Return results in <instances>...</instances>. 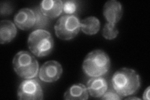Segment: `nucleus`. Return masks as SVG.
<instances>
[{
    "label": "nucleus",
    "mask_w": 150,
    "mask_h": 100,
    "mask_svg": "<svg viewBox=\"0 0 150 100\" xmlns=\"http://www.w3.org/2000/svg\"><path fill=\"white\" fill-rule=\"evenodd\" d=\"M111 84L115 91L123 98L134 94L138 91L141 79L134 70L123 68L117 70L112 75Z\"/></svg>",
    "instance_id": "f257e3e1"
},
{
    "label": "nucleus",
    "mask_w": 150,
    "mask_h": 100,
    "mask_svg": "<svg viewBox=\"0 0 150 100\" xmlns=\"http://www.w3.org/2000/svg\"><path fill=\"white\" fill-rule=\"evenodd\" d=\"M36 16L33 9L25 8L20 9L14 16V23L21 30H28L34 28Z\"/></svg>",
    "instance_id": "6e6552de"
},
{
    "label": "nucleus",
    "mask_w": 150,
    "mask_h": 100,
    "mask_svg": "<svg viewBox=\"0 0 150 100\" xmlns=\"http://www.w3.org/2000/svg\"><path fill=\"white\" fill-rule=\"evenodd\" d=\"M33 10L35 11L36 16V23L34 26V28H36V30L43 29V28H45L48 26L50 24V20L51 19L43 15L40 7L36 8Z\"/></svg>",
    "instance_id": "2eb2a0df"
},
{
    "label": "nucleus",
    "mask_w": 150,
    "mask_h": 100,
    "mask_svg": "<svg viewBox=\"0 0 150 100\" xmlns=\"http://www.w3.org/2000/svg\"><path fill=\"white\" fill-rule=\"evenodd\" d=\"M13 67L15 73L23 79L35 78L39 73V63L35 56L29 51H21L13 60Z\"/></svg>",
    "instance_id": "20e7f679"
},
{
    "label": "nucleus",
    "mask_w": 150,
    "mask_h": 100,
    "mask_svg": "<svg viewBox=\"0 0 150 100\" xmlns=\"http://www.w3.org/2000/svg\"><path fill=\"white\" fill-rule=\"evenodd\" d=\"M123 14V6L117 0H109L104 4L103 15L107 22L116 24L120 21Z\"/></svg>",
    "instance_id": "1a4fd4ad"
},
{
    "label": "nucleus",
    "mask_w": 150,
    "mask_h": 100,
    "mask_svg": "<svg viewBox=\"0 0 150 100\" xmlns=\"http://www.w3.org/2000/svg\"><path fill=\"white\" fill-rule=\"evenodd\" d=\"M119 34L116 24L107 22L103 28L102 35L105 39L108 40H112L115 39Z\"/></svg>",
    "instance_id": "dca6fc26"
},
{
    "label": "nucleus",
    "mask_w": 150,
    "mask_h": 100,
    "mask_svg": "<svg viewBox=\"0 0 150 100\" xmlns=\"http://www.w3.org/2000/svg\"><path fill=\"white\" fill-rule=\"evenodd\" d=\"M13 11V6L11 3L8 1H4L1 3V15L8 16Z\"/></svg>",
    "instance_id": "a211bd4d"
},
{
    "label": "nucleus",
    "mask_w": 150,
    "mask_h": 100,
    "mask_svg": "<svg viewBox=\"0 0 150 100\" xmlns=\"http://www.w3.org/2000/svg\"><path fill=\"white\" fill-rule=\"evenodd\" d=\"M89 97V93L85 85L76 83L69 87L64 94L66 100H86Z\"/></svg>",
    "instance_id": "ddd939ff"
},
{
    "label": "nucleus",
    "mask_w": 150,
    "mask_h": 100,
    "mask_svg": "<svg viewBox=\"0 0 150 100\" xmlns=\"http://www.w3.org/2000/svg\"><path fill=\"white\" fill-rule=\"evenodd\" d=\"M63 74V68L55 60L46 61L39 70V78L43 82L53 83L58 81Z\"/></svg>",
    "instance_id": "0eeeda50"
},
{
    "label": "nucleus",
    "mask_w": 150,
    "mask_h": 100,
    "mask_svg": "<svg viewBox=\"0 0 150 100\" xmlns=\"http://www.w3.org/2000/svg\"><path fill=\"white\" fill-rule=\"evenodd\" d=\"M102 99H121L123 98V97H121V96L117 93L115 90L114 91H112V90H110V91H106L105 93L103 95V96L101 98Z\"/></svg>",
    "instance_id": "6ab92c4d"
},
{
    "label": "nucleus",
    "mask_w": 150,
    "mask_h": 100,
    "mask_svg": "<svg viewBox=\"0 0 150 100\" xmlns=\"http://www.w3.org/2000/svg\"><path fill=\"white\" fill-rule=\"evenodd\" d=\"M86 88L92 97L101 98L108 88V84L105 78L102 77H92L88 81Z\"/></svg>",
    "instance_id": "9d476101"
},
{
    "label": "nucleus",
    "mask_w": 150,
    "mask_h": 100,
    "mask_svg": "<svg viewBox=\"0 0 150 100\" xmlns=\"http://www.w3.org/2000/svg\"><path fill=\"white\" fill-rule=\"evenodd\" d=\"M81 30L87 35H94L100 29V22L95 16H89L80 21Z\"/></svg>",
    "instance_id": "4468645a"
},
{
    "label": "nucleus",
    "mask_w": 150,
    "mask_h": 100,
    "mask_svg": "<svg viewBox=\"0 0 150 100\" xmlns=\"http://www.w3.org/2000/svg\"><path fill=\"white\" fill-rule=\"evenodd\" d=\"M111 60L105 51L101 50H95L90 52L85 57L82 68L88 77H102L109 71Z\"/></svg>",
    "instance_id": "f03ea898"
},
{
    "label": "nucleus",
    "mask_w": 150,
    "mask_h": 100,
    "mask_svg": "<svg viewBox=\"0 0 150 100\" xmlns=\"http://www.w3.org/2000/svg\"><path fill=\"white\" fill-rule=\"evenodd\" d=\"M127 99H138V100H140V98H137V97H129L128 98H127Z\"/></svg>",
    "instance_id": "412c9836"
},
{
    "label": "nucleus",
    "mask_w": 150,
    "mask_h": 100,
    "mask_svg": "<svg viewBox=\"0 0 150 100\" xmlns=\"http://www.w3.org/2000/svg\"><path fill=\"white\" fill-rule=\"evenodd\" d=\"M149 91H150V87H148L146 89L143 94V99L144 100H149Z\"/></svg>",
    "instance_id": "aec40b11"
},
{
    "label": "nucleus",
    "mask_w": 150,
    "mask_h": 100,
    "mask_svg": "<svg viewBox=\"0 0 150 100\" xmlns=\"http://www.w3.org/2000/svg\"><path fill=\"white\" fill-rule=\"evenodd\" d=\"M43 96V88L35 78L25 79L17 89V97L20 100H41Z\"/></svg>",
    "instance_id": "423d86ee"
},
{
    "label": "nucleus",
    "mask_w": 150,
    "mask_h": 100,
    "mask_svg": "<svg viewBox=\"0 0 150 100\" xmlns=\"http://www.w3.org/2000/svg\"><path fill=\"white\" fill-rule=\"evenodd\" d=\"M17 35L16 26L9 20H2L0 23V43H10Z\"/></svg>",
    "instance_id": "f8f14e48"
},
{
    "label": "nucleus",
    "mask_w": 150,
    "mask_h": 100,
    "mask_svg": "<svg viewBox=\"0 0 150 100\" xmlns=\"http://www.w3.org/2000/svg\"><path fill=\"white\" fill-rule=\"evenodd\" d=\"M63 13L65 15H76L79 9V2L75 0H67L63 1Z\"/></svg>",
    "instance_id": "f3484780"
},
{
    "label": "nucleus",
    "mask_w": 150,
    "mask_h": 100,
    "mask_svg": "<svg viewBox=\"0 0 150 100\" xmlns=\"http://www.w3.org/2000/svg\"><path fill=\"white\" fill-rule=\"evenodd\" d=\"M28 46L31 53L42 58L50 55L54 48V40L51 33L44 29L32 31L28 39Z\"/></svg>",
    "instance_id": "7ed1b4c3"
},
{
    "label": "nucleus",
    "mask_w": 150,
    "mask_h": 100,
    "mask_svg": "<svg viewBox=\"0 0 150 100\" xmlns=\"http://www.w3.org/2000/svg\"><path fill=\"white\" fill-rule=\"evenodd\" d=\"M63 5L62 0H43L40 3V8L46 17L54 19L63 13Z\"/></svg>",
    "instance_id": "9b49d317"
},
{
    "label": "nucleus",
    "mask_w": 150,
    "mask_h": 100,
    "mask_svg": "<svg viewBox=\"0 0 150 100\" xmlns=\"http://www.w3.org/2000/svg\"><path fill=\"white\" fill-rule=\"evenodd\" d=\"M56 36L59 39L69 41L76 37L81 29L80 20L76 15H64L61 16L54 25Z\"/></svg>",
    "instance_id": "39448f33"
}]
</instances>
